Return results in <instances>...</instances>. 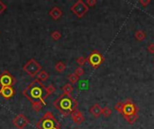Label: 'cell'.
<instances>
[{
    "instance_id": "1",
    "label": "cell",
    "mask_w": 154,
    "mask_h": 129,
    "mask_svg": "<svg viewBox=\"0 0 154 129\" xmlns=\"http://www.w3.org/2000/svg\"><path fill=\"white\" fill-rule=\"evenodd\" d=\"M45 88L46 86L43 84V83L40 82L38 79H35L23 90V95L31 103H33L35 101H42L45 103L44 101L47 98Z\"/></svg>"
},
{
    "instance_id": "2",
    "label": "cell",
    "mask_w": 154,
    "mask_h": 129,
    "mask_svg": "<svg viewBox=\"0 0 154 129\" xmlns=\"http://www.w3.org/2000/svg\"><path fill=\"white\" fill-rule=\"evenodd\" d=\"M53 106L62 116L68 117L69 115H71L73 111L78 110L79 102L71 95L62 93L53 101Z\"/></svg>"
},
{
    "instance_id": "3",
    "label": "cell",
    "mask_w": 154,
    "mask_h": 129,
    "mask_svg": "<svg viewBox=\"0 0 154 129\" xmlns=\"http://www.w3.org/2000/svg\"><path fill=\"white\" fill-rule=\"evenodd\" d=\"M35 127L37 129H59L60 128V124L51 111H46Z\"/></svg>"
},
{
    "instance_id": "4",
    "label": "cell",
    "mask_w": 154,
    "mask_h": 129,
    "mask_svg": "<svg viewBox=\"0 0 154 129\" xmlns=\"http://www.w3.org/2000/svg\"><path fill=\"white\" fill-rule=\"evenodd\" d=\"M23 70L31 77L36 76L42 71V66L34 58L29 59L23 66Z\"/></svg>"
},
{
    "instance_id": "5",
    "label": "cell",
    "mask_w": 154,
    "mask_h": 129,
    "mask_svg": "<svg viewBox=\"0 0 154 129\" xmlns=\"http://www.w3.org/2000/svg\"><path fill=\"white\" fill-rule=\"evenodd\" d=\"M139 108L133 102L131 99H126L125 101L122 102V109H121V114L124 116V118L138 114Z\"/></svg>"
},
{
    "instance_id": "6",
    "label": "cell",
    "mask_w": 154,
    "mask_h": 129,
    "mask_svg": "<svg viewBox=\"0 0 154 129\" xmlns=\"http://www.w3.org/2000/svg\"><path fill=\"white\" fill-rule=\"evenodd\" d=\"M70 11L78 17L82 18L88 11V6L82 0H78L70 7Z\"/></svg>"
},
{
    "instance_id": "7",
    "label": "cell",
    "mask_w": 154,
    "mask_h": 129,
    "mask_svg": "<svg viewBox=\"0 0 154 129\" xmlns=\"http://www.w3.org/2000/svg\"><path fill=\"white\" fill-rule=\"evenodd\" d=\"M104 61H105V58H104L103 55L100 52H98L97 50H93L89 54V56L87 57V62H88V64L94 69L98 68Z\"/></svg>"
},
{
    "instance_id": "8",
    "label": "cell",
    "mask_w": 154,
    "mask_h": 129,
    "mask_svg": "<svg viewBox=\"0 0 154 129\" xmlns=\"http://www.w3.org/2000/svg\"><path fill=\"white\" fill-rule=\"evenodd\" d=\"M16 79L8 71H4L0 74V86L1 87H7L12 86L16 84Z\"/></svg>"
},
{
    "instance_id": "9",
    "label": "cell",
    "mask_w": 154,
    "mask_h": 129,
    "mask_svg": "<svg viewBox=\"0 0 154 129\" xmlns=\"http://www.w3.org/2000/svg\"><path fill=\"white\" fill-rule=\"evenodd\" d=\"M12 122H13V125L18 129L25 128L29 125V123H30L29 119L23 113H20L17 116H15L13 119Z\"/></svg>"
},
{
    "instance_id": "10",
    "label": "cell",
    "mask_w": 154,
    "mask_h": 129,
    "mask_svg": "<svg viewBox=\"0 0 154 129\" xmlns=\"http://www.w3.org/2000/svg\"><path fill=\"white\" fill-rule=\"evenodd\" d=\"M15 94V91L12 86H7V87H1L0 88V95L4 97L5 100L11 99L14 95Z\"/></svg>"
},
{
    "instance_id": "11",
    "label": "cell",
    "mask_w": 154,
    "mask_h": 129,
    "mask_svg": "<svg viewBox=\"0 0 154 129\" xmlns=\"http://www.w3.org/2000/svg\"><path fill=\"white\" fill-rule=\"evenodd\" d=\"M71 119L72 121L76 124V125H81L84 121H85V118L82 114L81 111H79V110H76L75 111H73L71 113Z\"/></svg>"
},
{
    "instance_id": "12",
    "label": "cell",
    "mask_w": 154,
    "mask_h": 129,
    "mask_svg": "<svg viewBox=\"0 0 154 129\" xmlns=\"http://www.w3.org/2000/svg\"><path fill=\"white\" fill-rule=\"evenodd\" d=\"M49 14L50 16L53 19V20H59L61 16H62V11L60 7H57V6H54L52 7L50 12H49Z\"/></svg>"
},
{
    "instance_id": "13",
    "label": "cell",
    "mask_w": 154,
    "mask_h": 129,
    "mask_svg": "<svg viewBox=\"0 0 154 129\" xmlns=\"http://www.w3.org/2000/svg\"><path fill=\"white\" fill-rule=\"evenodd\" d=\"M89 112L91 113V115L93 117L99 118L102 115V108L98 103H96L89 109Z\"/></svg>"
},
{
    "instance_id": "14",
    "label": "cell",
    "mask_w": 154,
    "mask_h": 129,
    "mask_svg": "<svg viewBox=\"0 0 154 129\" xmlns=\"http://www.w3.org/2000/svg\"><path fill=\"white\" fill-rule=\"evenodd\" d=\"M45 104L46 103H43L42 101H35V102L32 103V108L35 112H40L42 110L43 106H45Z\"/></svg>"
},
{
    "instance_id": "15",
    "label": "cell",
    "mask_w": 154,
    "mask_h": 129,
    "mask_svg": "<svg viewBox=\"0 0 154 129\" xmlns=\"http://www.w3.org/2000/svg\"><path fill=\"white\" fill-rule=\"evenodd\" d=\"M134 38H135L136 40H138V41H143V40H145L146 34H145V32H144L143 31L138 30V31H136L135 33H134Z\"/></svg>"
},
{
    "instance_id": "16",
    "label": "cell",
    "mask_w": 154,
    "mask_h": 129,
    "mask_svg": "<svg viewBox=\"0 0 154 129\" xmlns=\"http://www.w3.org/2000/svg\"><path fill=\"white\" fill-rule=\"evenodd\" d=\"M37 79H38L40 82H42V83L46 82V81L49 79V75H48V73H47L46 71L42 70V71L37 75Z\"/></svg>"
},
{
    "instance_id": "17",
    "label": "cell",
    "mask_w": 154,
    "mask_h": 129,
    "mask_svg": "<svg viewBox=\"0 0 154 129\" xmlns=\"http://www.w3.org/2000/svg\"><path fill=\"white\" fill-rule=\"evenodd\" d=\"M61 90H62V92H63V94L70 95V93L73 92V90H74V89H73L72 84H65L62 86Z\"/></svg>"
},
{
    "instance_id": "18",
    "label": "cell",
    "mask_w": 154,
    "mask_h": 129,
    "mask_svg": "<svg viewBox=\"0 0 154 129\" xmlns=\"http://www.w3.org/2000/svg\"><path fill=\"white\" fill-rule=\"evenodd\" d=\"M55 70L59 73H63L66 70V65L65 63H63L62 61H59L56 65H55Z\"/></svg>"
},
{
    "instance_id": "19",
    "label": "cell",
    "mask_w": 154,
    "mask_h": 129,
    "mask_svg": "<svg viewBox=\"0 0 154 129\" xmlns=\"http://www.w3.org/2000/svg\"><path fill=\"white\" fill-rule=\"evenodd\" d=\"M68 80H69V82L70 84H75L79 80V77L73 73V74H70V75H68Z\"/></svg>"
},
{
    "instance_id": "20",
    "label": "cell",
    "mask_w": 154,
    "mask_h": 129,
    "mask_svg": "<svg viewBox=\"0 0 154 129\" xmlns=\"http://www.w3.org/2000/svg\"><path fill=\"white\" fill-rule=\"evenodd\" d=\"M139 118V115L138 114H134V115H131V116H128V117H125V119L129 123V124H134Z\"/></svg>"
},
{
    "instance_id": "21",
    "label": "cell",
    "mask_w": 154,
    "mask_h": 129,
    "mask_svg": "<svg viewBox=\"0 0 154 129\" xmlns=\"http://www.w3.org/2000/svg\"><path fill=\"white\" fill-rule=\"evenodd\" d=\"M45 91H46V95H47V97H48V96H50L51 94L54 93L55 91H56V89H55V87H54L53 84H50V85L46 86Z\"/></svg>"
},
{
    "instance_id": "22",
    "label": "cell",
    "mask_w": 154,
    "mask_h": 129,
    "mask_svg": "<svg viewBox=\"0 0 154 129\" xmlns=\"http://www.w3.org/2000/svg\"><path fill=\"white\" fill-rule=\"evenodd\" d=\"M112 114V110H110V108L108 107H105V108H102V115L105 117V118H109Z\"/></svg>"
},
{
    "instance_id": "23",
    "label": "cell",
    "mask_w": 154,
    "mask_h": 129,
    "mask_svg": "<svg viewBox=\"0 0 154 129\" xmlns=\"http://www.w3.org/2000/svg\"><path fill=\"white\" fill-rule=\"evenodd\" d=\"M51 38H52L54 40H59L61 38V33H60L59 31H54L51 32Z\"/></svg>"
},
{
    "instance_id": "24",
    "label": "cell",
    "mask_w": 154,
    "mask_h": 129,
    "mask_svg": "<svg viewBox=\"0 0 154 129\" xmlns=\"http://www.w3.org/2000/svg\"><path fill=\"white\" fill-rule=\"evenodd\" d=\"M76 62H77V64H78L80 67H82V66L86 64L87 58L84 57H78V58L76 59Z\"/></svg>"
},
{
    "instance_id": "25",
    "label": "cell",
    "mask_w": 154,
    "mask_h": 129,
    "mask_svg": "<svg viewBox=\"0 0 154 129\" xmlns=\"http://www.w3.org/2000/svg\"><path fill=\"white\" fill-rule=\"evenodd\" d=\"M74 74H75V75H77L79 77H80V76H82V75L85 74V71H84V69H83L82 67L79 66V67H77V68L75 69Z\"/></svg>"
},
{
    "instance_id": "26",
    "label": "cell",
    "mask_w": 154,
    "mask_h": 129,
    "mask_svg": "<svg viewBox=\"0 0 154 129\" xmlns=\"http://www.w3.org/2000/svg\"><path fill=\"white\" fill-rule=\"evenodd\" d=\"M96 4H97L96 0H87V2H86V4L88 6V8L89 7H94L96 5Z\"/></svg>"
},
{
    "instance_id": "27",
    "label": "cell",
    "mask_w": 154,
    "mask_h": 129,
    "mask_svg": "<svg viewBox=\"0 0 154 129\" xmlns=\"http://www.w3.org/2000/svg\"><path fill=\"white\" fill-rule=\"evenodd\" d=\"M6 4H4L1 0H0V14H2L5 10H6Z\"/></svg>"
},
{
    "instance_id": "28",
    "label": "cell",
    "mask_w": 154,
    "mask_h": 129,
    "mask_svg": "<svg viewBox=\"0 0 154 129\" xmlns=\"http://www.w3.org/2000/svg\"><path fill=\"white\" fill-rule=\"evenodd\" d=\"M139 3H140L143 7H146L149 4H151V0H145V1H144V0H140Z\"/></svg>"
},
{
    "instance_id": "29",
    "label": "cell",
    "mask_w": 154,
    "mask_h": 129,
    "mask_svg": "<svg viewBox=\"0 0 154 129\" xmlns=\"http://www.w3.org/2000/svg\"><path fill=\"white\" fill-rule=\"evenodd\" d=\"M147 50H148L151 54H154V43L149 44V46L147 47Z\"/></svg>"
},
{
    "instance_id": "30",
    "label": "cell",
    "mask_w": 154,
    "mask_h": 129,
    "mask_svg": "<svg viewBox=\"0 0 154 129\" xmlns=\"http://www.w3.org/2000/svg\"><path fill=\"white\" fill-rule=\"evenodd\" d=\"M74 129H79V128H74Z\"/></svg>"
},
{
    "instance_id": "31",
    "label": "cell",
    "mask_w": 154,
    "mask_h": 129,
    "mask_svg": "<svg viewBox=\"0 0 154 129\" xmlns=\"http://www.w3.org/2000/svg\"><path fill=\"white\" fill-rule=\"evenodd\" d=\"M59 129H60V128H59Z\"/></svg>"
},
{
    "instance_id": "32",
    "label": "cell",
    "mask_w": 154,
    "mask_h": 129,
    "mask_svg": "<svg viewBox=\"0 0 154 129\" xmlns=\"http://www.w3.org/2000/svg\"><path fill=\"white\" fill-rule=\"evenodd\" d=\"M153 61H154V60H153Z\"/></svg>"
}]
</instances>
